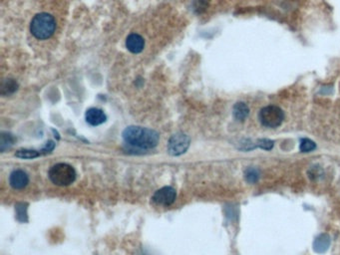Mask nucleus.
<instances>
[{"instance_id": "1", "label": "nucleus", "mask_w": 340, "mask_h": 255, "mask_svg": "<svg viewBox=\"0 0 340 255\" xmlns=\"http://www.w3.org/2000/svg\"><path fill=\"white\" fill-rule=\"evenodd\" d=\"M122 136L127 145L140 150H152L159 143V134L143 127H128L124 130Z\"/></svg>"}, {"instance_id": "2", "label": "nucleus", "mask_w": 340, "mask_h": 255, "mask_svg": "<svg viewBox=\"0 0 340 255\" xmlns=\"http://www.w3.org/2000/svg\"><path fill=\"white\" fill-rule=\"evenodd\" d=\"M56 21L48 13H39L35 15L30 24V31L33 36L39 40L48 39L54 34Z\"/></svg>"}, {"instance_id": "3", "label": "nucleus", "mask_w": 340, "mask_h": 255, "mask_svg": "<svg viewBox=\"0 0 340 255\" xmlns=\"http://www.w3.org/2000/svg\"><path fill=\"white\" fill-rule=\"evenodd\" d=\"M50 181L59 187H68L76 180V171L68 164L60 163L54 165L48 172Z\"/></svg>"}, {"instance_id": "4", "label": "nucleus", "mask_w": 340, "mask_h": 255, "mask_svg": "<svg viewBox=\"0 0 340 255\" xmlns=\"http://www.w3.org/2000/svg\"><path fill=\"white\" fill-rule=\"evenodd\" d=\"M284 119L282 110L276 106H267L259 112L260 123L267 128H276Z\"/></svg>"}, {"instance_id": "5", "label": "nucleus", "mask_w": 340, "mask_h": 255, "mask_svg": "<svg viewBox=\"0 0 340 255\" xmlns=\"http://www.w3.org/2000/svg\"><path fill=\"white\" fill-rule=\"evenodd\" d=\"M189 147L190 138L183 133H178L170 139L168 144V152L172 155H181L187 152Z\"/></svg>"}, {"instance_id": "6", "label": "nucleus", "mask_w": 340, "mask_h": 255, "mask_svg": "<svg viewBox=\"0 0 340 255\" xmlns=\"http://www.w3.org/2000/svg\"><path fill=\"white\" fill-rule=\"evenodd\" d=\"M177 198V192L175 190V188L172 187H164L160 189H158L152 200L153 202L158 205H162V206H169L171 204H174V202L176 201Z\"/></svg>"}, {"instance_id": "7", "label": "nucleus", "mask_w": 340, "mask_h": 255, "mask_svg": "<svg viewBox=\"0 0 340 255\" xmlns=\"http://www.w3.org/2000/svg\"><path fill=\"white\" fill-rule=\"evenodd\" d=\"M29 183L28 174L21 170H16L11 172L9 176V184L14 189H22Z\"/></svg>"}, {"instance_id": "8", "label": "nucleus", "mask_w": 340, "mask_h": 255, "mask_svg": "<svg viewBox=\"0 0 340 255\" xmlns=\"http://www.w3.org/2000/svg\"><path fill=\"white\" fill-rule=\"evenodd\" d=\"M126 47L128 48L130 52H132L134 54H138V53L143 51V49L145 47V41L141 35L134 33L127 37Z\"/></svg>"}, {"instance_id": "9", "label": "nucleus", "mask_w": 340, "mask_h": 255, "mask_svg": "<svg viewBox=\"0 0 340 255\" xmlns=\"http://www.w3.org/2000/svg\"><path fill=\"white\" fill-rule=\"evenodd\" d=\"M85 118H86V122L91 126H99V125L103 124L107 119L105 113L101 109H98V108L89 109L86 112Z\"/></svg>"}, {"instance_id": "10", "label": "nucleus", "mask_w": 340, "mask_h": 255, "mask_svg": "<svg viewBox=\"0 0 340 255\" xmlns=\"http://www.w3.org/2000/svg\"><path fill=\"white\" fill-rule=\"evenodd\" d=\"M249 110L248 107L244 103H237L234 107V117L239 122H243L248 116Z\"/></svg>"}, {"instance_id": "11", "label": "nucleus", "mask_w": 340, "mask_h": 255, "mask_svg": "<svg viewBox=\"0 0 340 255\" xmlns=\"http://www.w3.org/2000/svg\"><path fill=\"white\" fill-rule=\"evenodd\" d=\"M329 244H330V238L327 236V234H321L319 236L318 238L315 239L314 241V250L316 252H319V253H323L324 251L327 250V248L329 247Z\"/></svg>"}, {"instance_id": "12", "label": "nucleus", "mask_w": 340, "mask_h": 255, "mask_svg": "<svg viewBox=\"0 0 340 255\" xmlns=\"http://www.w3.org/2000/svg\"><path fill=\"white\" fill-rule=\"evenodd\" d=\"M18 89V84L13 79H6L2 82L1 85V95L2 96H9L13 94Z\"/></svg>"}, {"instance_id": "13", "label": "nucleus", "mask_w": 340, "mask_h": 255, "mask_svg": "<svg viewBox=\"0 0 340 255\" xmlns=\"http://www.w3.org/2000/svg\"><path fill=\"white\" fill-rule=\"evenodd\" d=\"M14 142H15V139L11 134L5 133V132L1 133V136H0V150H1V152H4V151L10 149L14 145Z\"/></svg>"}, {"instance_id": "14", "label": "nucleus", "mask_w": 340, "mask_h": 255, "mask_svg": "<svg viewBox=\"0 0 340 255\" xmlns=\"http://www.w3.org/2000/svg\"><path fill=\"white\" fill-rule=\"evenodd\" d=\"M41 151L38 152V151H35V150H19L17 151L15 155L17 158H20V159H35V158H38L40 154H41Z\"/></svg>"}, {"instance_id": "15", "label": "nucleus", "mask_w": 340, "mask_h": 255, "mask_svg": "<svg viewBox=\"0 0 340 255\" xmlns=\"http://www.w3.org/2000/svg\"><path fill=\"white\" fill-rule=\"evenodd\" d=\"M17 220L21 222L27 221V207L26 204H18L15 206Z\"/></svg>"}, {"instance_id": "16", "label": "nucleus", "mask_w": 340, "mask_h": 255, "mask_svg": "<svg viewBox=\"0 0 340 255\" xmlns=\"http://www.w3.org/2000/svg\"><path fill=\"white\" fill-rule=\"evenodd\" d=\"M245 180L249 183V184H255L259 181V170L257 169H253V168H249L247 170H245Z\"/></svg>"}, {"instance_id": "17", "label": "nucleus", "mask_w": 340, "mask_h": 255, "mask_svg": "<svg viewBox=\"0 0 340 255\" xmlns=\"http://www.w3.org/2000/svg\"><path fill=\"white\" fill-rule=\"evenodd\" d=\"M315 144L309 139H302L300 143V151L302 153H308L315 149Z\"/></svg>"}, {"instance_id": "18", "label": "nucleus", "mask_w": 340, "mask_h": 255, "mask_svg": "<svg viewBox=\"0 0 340 255\" xmlns=\"http://www.w3.org/2000/svg\"><path fill=\"white\" fill-rule=\"evenodd\" d=\"M194 9L198 13H202L205 11L208 7V1L207 0H195L194 3Z\"/></svg>"}, {"instance_id": "19", "label": "nucleus", "mask_w": 340, "mask_h": 255, "mask_svg": "<svg viewBox=\"0 0 340 255\" xmlns=\"http://www.w3.org/2000/svg\"><path fill=\"white\" fill-rule=\"evenodd\" d=\"M259 148L264 149V150H271L274 147V142L270 141V140H260L259 141Z\"/></svg>"}, {"instance_id": "20", "label": "nucleus", "mask_w": 340, "mask_h": 255, "mask_svg": "<svg viewBox=\"0 0 340 255\" xmlns=\"http://www.w3.org/2000/svg\"><path fill=\"white\" fill-rule=\"evenodd\" d=\"M54 147H55V144L53 143V142H48L47 144H46V146L44 147V149L41 151V153H50L51 151H53V149H54Z\"/></svg>"}]
</instances>
